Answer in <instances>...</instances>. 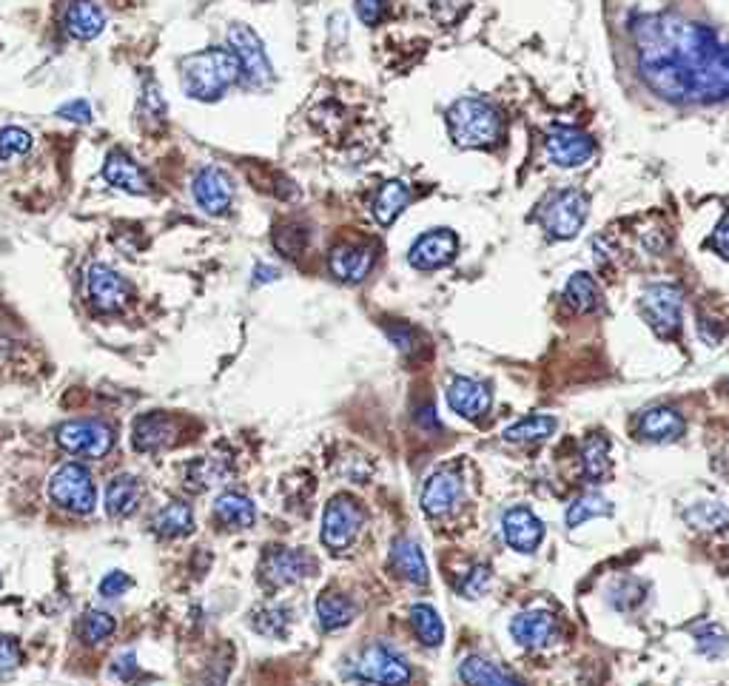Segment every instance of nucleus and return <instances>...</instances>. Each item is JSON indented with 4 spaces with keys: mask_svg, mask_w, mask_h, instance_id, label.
Listing matches in <instances>:
<instances>
[{
    "mask_svg": "<svg viewBox=\"0 0 729 686\" xmlns=\"http://www.w3.org/2000/svg\"><path fill=\"white\" fill-rule=\"evenodd\" d=\"M411 627L425 647H439L445 641V621L430 604H413Z\"/></svg>",
    "mask_w": 729,
    "mask_h": 686,
    "instance_id": "obj_32",
    "label": "nucleus"
},
{
    "mask_svg": "<svg viewBox=\"0 0 729 686\" xmlns=\"http://www.w3.org/2000/svg\"><path fill=\"white\" fill-rule=\"evenodd\" d=\"M151 527L160 538H183L194 530V513L186 501H171L154 516Z\"/></svg>",
    "mask_w": 729,
    "mask_h": 686,
    "instance_id": "obj_29",
    "label": "nucleus"
},
{
    "mask_svg": "<svg viewBox=\"0 0 729 686\" xmlns=\"http://www.w3.org/2000/svg\"><path fill=\"white\" fill-rule=\"evenodd\" d=\"M564 302L576 311V314H590L596 311L601 305V294H599V282L590 277V274H573L567 288H564Z\"/></svg>",
    "mask_w": 729,
    "mask_h": 686,
    "instance_id": "obj_31",
    "label": "nucleus"
},
{
    "mask_svg": "<svg viewBox=\"0 0 729 686\" xmlns=\"http://www.w3.org/2000/svg\"><path fill=\"white\" fill-rule=\"evenodd\" d=\"M448 129L456 146L487 149L502 140L505 120L496 106L479 97H459L448 109Z\"/></svg>",
    "mask_w": 729,
    "mask_h": 686,
    "instance_id": "obj_2",
    "label": "nucleus"
},
{
    "mask_svg": "<svg viewBox=\"0 0 729 686\" xmlns=\"http://www.w3.org/2000/svg\"><path fill=\"white\" fill-rule=\"evenodd\" d=\"M317 618L325 632L345 630L348 624H354L356 604L342 593H322L317 598Z\"/></svg>",
    "mask_w": 729,
    "mask_h": 686,
    "instance_id": "obj_28",
    "label": "nucleus"
},
{
    "mask_svg": "<svg viewBox=\"0 0 729 686\" xmlns=\"http://www.w3.org/2000/svg\"><path fill=\"white\" fill-rule=\"evenodd\" d=\"M710 248L715 254H721L724 260H729V211L715 225V231H712L710 237Z\"/></svg>",
    "mask_w": 729,
    "mask_h": 686,
    "instance_id": "obj_51",
    "label": "nucleus"
},
{
    "mask_svg": "<svg viewBox=\"0 0 729 686\" xmlns=\"http://www.w3.org/2000/svg\"><path fill=\"white\" fill-rule=\"evenodd\" d=\"M57 442L75 456L103 459L114 447V430L100 419H75L57 430Z\"/></svg>",
    "mask_w": 729,
    "mask_h": 686,
    "instance_id": "obj_10",
    "label": "nucleus"
},
{
    "mask_svg": "<svg viewBox=\"0 0 729 686\" xmlns=\"http://www.w3.org/2000/svg\"><path fill=\"white\" fill-rule=\"evenodd\" d=\"M103 177H106L109 186L120 188V191H126L131 197H146V194L154 191L149 171L140 166V163H134L126 151H112V154L106 157Z\"/></svg>",
    "mask_w": 729,
    "mask_h": 686,
    "instance_id": "obj_18",
    "label": "nucleus"
},
{
    "mask_svg": "<svg viewBox=\"0 0 729 686\" xmlns=\"http://www.w3.org/2000/svg\"><path fill=\"white\" fill-rule=\"evenodd\" d=\"M636 430L644 442L664 445V442L681 439L684 430H687V422H684V416L675 408H650L638 416Z\"/></svg>",
    "mask_w": 729,
    "mask_h": 686,
    "instance_id": "obj_21",
    "label": "nucleus"
},
{
    "mask_svg": "<svg viewBox=\"0 0 729 686\" xmlns=\"http://www.w3.org/2000/svg\"><path fill=\"white\" fill-rule=\"evenodd\" d=\"M385 331H388L391 342L396 345V351L413 353L419 348V334L413 331L411 325H405V322H393V325H388Z\"/></svg>",
    "mask_w": 729,
    "mask_h": 686,
    "instance_id": "obj_47",
    "label": "nucleus"
},
{
    "mask_svg": "<svg viewBox=\"0 0 729 686\" xmlns=\"http://www.w3.org/2000/svg\"><path fill=\"white\" fill-rule=\"evenodd\" d=\"M556 427H559V422H556L553 416H527L522 422L507 427L505 439L507 442H513V445L544 442V439H550V436L556 433Z\"/></svg>",
    "mask_w": 729,
    "mask_h": 686,
    "instance_id": "obj_33",
    "label": "nucleus"
},
{
    "mask_svg": "<svg viewBox=\"0 0 729 686\" xmlns=\"http://www.w3.org/2000/svg\"><path fill=\"white\" fill-rule=\"evenodd\" d=\"M23 664V649L15 638H0V678H9Z\"/></svg>",
    "mask_w": 729,
    "mask_h": 686,
    "instance_id": "obj_46",
    "label": "nucleus"
},
{
    "mask_svg": "<svg viewBox=\"0 0 729 686\" xmlns=\"http://www.w3.org/2000/svg\"><path fill=\"white\" fill-rule=\"evenodd\" d=\"M601 516H613V504L604 499L601 493H584L579 499L567 507V524L579 527L584 521L601 519Z\"/></svg>",
    "mask_w": 729,
    "mask_h": 686,
    "instance_id": "obj_37",
    "label": "nucleus"
},
{
    "mask_svg": "<svg viewBox=\"0 0 729 686\" xmlns=\"http://www.w3.org/2000/svg\"><path fill=\"white\" fill-rule=\"evenodd\" d=\"M365 527V510L351 496H334L322 516V544L334 553H345Z\"/></svg>",
    "mask_w": 729,
    "mask_h": 686,
    "instance_id": "obj_7",
    "label": "nucleus"
},
{
    "mask_svg": "<svg viewBox=\"0 0 729 686\" xmlns=\"http://www.w3.org/2000/svg\"><path fill=\"white\" fill-rule=\"evenodd\" d=\"M391 561L393 567H396V573L402 575V578H408L411 584H419V587L428 584V561H425L422 547L413 538H396L393 541Z\"/></svg>",
    "mask_w": 729,
    "mask_h": 686,
    "instance_id": "obj_27",
    "label": "nucleus"
},
{
    "mask_svg": "<svg viewBox=\"0 0 729 686\" xmlns=\"http://www.w3.org/2000/svg\"><path fill=\"white\" fill-rule=\"evenodd\" d=\"M66 32L77 40H94L106 29V15L94 0H75L63 15Z\"/></svg>",
    "mask_w": 729,
    "mask_h": 686,
    "instance_id": "obj_23",
    "label": "nucleus"
},
{
    "mask_svg": "<svg viewBox=\"0 0 729 686\" xmlns=\"http://www.w3.org/2000/svg\"><path fill=\"white\" fill-rule=\"evenodd\" d=\"M692 635H695V647H698L701 655H707V658H721V655H727L729 638L721 627H715V624H701Z\"/></svg>",
    "mask_w": 729,
    "mask_h": 686,
    "instance_id": "obj_40",
    "label": "nucleus"
},
{
    "mask_svg": "<svg viewBox=\"0 0 729 686\" xmlns=\"http://www.w3.org/2000/svg\"><path fill=\"white\" fill-rule=\"evenodd\" d=\"M248 624H251V630L260 632L265 638H285L291 630V612L280 604H268V607L251 612Z\"/></svg>",
    "mask_w": 729,
    "mask_h": 686,
    "instance_id": "obj_34",
    "label": "nucleus"
},
{
    "mask_svg": "<svg viewBox=\"0 0 729 686\" xmlns=\"http://www.w3.org/2000/svg\"><path fill=\"white\" fill-rule=\"evenodd\" d=\"M143 501V482L137 476H114L106 487V513L112 519H129Z\"/></svg>",
    "mask_w": 729,
    "mask_h": 686,
    "instance_id": "obj_24",
    "label": "nucleus"
},
{
    "mask_svg": "<svg viewBox=\"0 0 729 686\" xmlns=\"http://www.w3.org/2000/svg\"><path fill=\"white\" fill-rule=\"evenodd\" d=\"M684 519L690 527H698V530H721L729 524V510L721 501H698V504L687 507Z\"/></svg>",
    "mask_w": 729,
    "mask_h": 686,
    "instance_id": "obj_36",
    "label": "nucleus"
},
{
    "mask_svg": "<svg viewBox=\"0 0 729 686\" xmlns=\"http://www.w3.org/2000/svg\"><path fill=\"white\" fill-rule=\"evenodd\" d=\"M194 203L211 217H223L234 205V183L220 166H203L191 180Z\"/></svg>",
    "mask_w": 729,
    "mask_h": 686,
    "instance_id": "obj_13",
    "label": "nucleus"
},
{
    "mask_svg": "<svg viewBox=\"0 0 729 686\" xmlns=\"http://www.w3.org/2000/svg\"><path fill=\"white\" fill-rule=\"evenodd\" d=\"M354 669L362 681L376 686H408L413 678L411 664L388 644H368L356 658Z\"/></svg>",
    "mask_w": 729,
    "mask_h": 686,
    "instance_id": "obj_8",
    "label": "nucleus"
},
{
    "mask_svg": "<svg viewBox=\"0 0 729 686\" xmlns=\"http://www.w3.org/2000/svg\"><path fill=\"white\" fill-rule=\"evenodd\" d=\"M114 630H117V621L103 610H86L80 615V624H77V635L86 644H103Z\"/></svg>",
    "mask_w": 729,
    "mask_h": 686,
    "instance_id": "obj_38",
    "label": "nucleus"
},
{
    "mask_svg": "<svg viewBox=\"0 0 729 686\" xmlns=\"http://www.w3.org/2000/svg\"><path fill=\"white\" fill-rule=\"evenodd\" d=\"M502 533H505V541L513 550H519V553H536L544 538V524L533 510H527V507H510L505 516H502Z\"/></svg>",
    "mask_w": 729,
    "mask_h": 686,
    "instance_id": "obj_20",
    "label": "nucleus"
},
{
    "mask_svg": "<svg viewBox=\"0 0 729 686\" xmlns=\"http://www.w3.org/2000/svg\"><path fill=\"white\" fill-rule=\"evenodd\" d=\"M448 405L453 413H459L462 419H482L490 405H493V390L482 379L473 376H453L448 385Z\"/></svg>",
    "mask_w": 729,
    "mask_h": 686,
    "instance_id": "obj_15",
    "label": "nucleus"
},
{
    "mask_svg": "<svg viewBox=\"0 0 729 686\" xmlns=\"http://www.w3.org/2000/svg\"><path fill=\"white\" fill-rule=\"evenodd\" d=\"M459 251V237L450 228H433L428 234L416 237L408 251V262L416 271H436L453 262Z\"/></svg>",
    "mask_w": 729,
    "mask_h": 686,
    "instance_id": "obj_14",
    "label": "nucleus"
},
{
    "mask_svg": "<svg viewBox=\"0 0 729 686\" xmlns=\"http://www.w3.org/2000/svg\"><path fill=\"white\" fill-rule=\"evenodd\" d=\"M388 9H391V0H356V15H359V20L365 26L382 23L385 15H388Z\"/></svg>",
    "mask_w": 729,
    "mask_h": 686,
    "instance_id": "obj_48",
    "label": "nucleus"
},
{
    "mask_svg": "<svg viewBox=\"0 0 729 686\" xmlns=\"http://www.w3.org/2000/svg\"><path fill=\"white\" fill-rule=\"evenodd\" d=\"M240 80V63L231 49L211 46L180 60V86L194 100H220Z\"/></svg>",
    "mask_w": 729,
    "mask_h": 686,
    "instance_id": "obj_1",
    "label": "nucleus"
},
{
    "mask_svg": "<svg viewBox=\"0 0 729 686\" xmlns=\"http://www.w3.org/2000/svg\"><path fill=\"white\" fill-rule=\"evenodd\" d=\"M277 277H280V271L271 268V265H260V268H257V282H274Z\"/></svg>",
    "mask_w": 729,
    "mask_h": 686,
    "instance_id": "obj_53",
    "label": "nucleus"
},
{
    "mask_svg": "<svg viewBox=\"0 0 729 686\" xmlns=\"http://www.w3.org/2000/svg\"><path fill=\"white\" fill-rule=\"evenodd\" d=\"M86 297L89 305L100 314H117L131 302V285L123 274H117L114 268L94 262L86 271Z\"/></svg>",
    "mask_w": 729,
    "mask_h": 686,
    "instance_id": "obj_9",
    "label": "nucleus"
},
{
    "mask_svg": "<svg viewBox=\"0 0 729 686\" xmlns=\"http://www.w3.org/2000/svg\"><path fill=\"white\" fill-rule=\"evenodd\" d=\"M228 46H231V52L237 57V63H240V75H243L248 86L262 89V86H268L274 80V66L268 60V52L262 46L260 35L251 26L231 23L228 26Z\"/></svg>",
    "mask_w": 729,
    "mask_h": 686,
    "instance_id": "obj_6",
    "label": "nucleus"
},
{
    "mask_svg": "<svg viewBox=\"0 0 729 686\" xmlns=\"http://www.w3.org/2000/svg\"><path fill=\"white\" fill-rule=\"evenodd\" d=\"M547 160L559 168H579L596 157V143L587 131L576 126H553L544 140Z\"/></svg>",
    "mask_w": 729,
    "mask_h": 686,
    "instance_id": "obj_11",
    "label": "nucleus"
},
{
    "mask_svg": "<svg viewBox=\"0 0 729 686\" xmlns=\"http://www.w3.org/2000/svg\"><path fill=\"white\" fill-rule=\"evenodd\" d=\"M32 151V134L20 126H6L0 129V163L20 160Z\"/></svg>",
    "mask_w": 729,
    "mask_h": 686,
    "instance_id": "obj_39",
    "label": "nucleus"
},
{
    "mask_svg": "<svg viewBox=\"0 0 729 686\" xmlns=\"http://www.w3.org/2000/svg\"><path fill=\"white\" fill-rule=\"evenodd\" d=\"M143 114L154 120V123H163V117H166V100H163V89L146 77V83H143Z\"/></svg>",
    "mask_w": 729,
    "mask_h": 686,
    "instance_id": "obj_43",
    "label": "nucleus"
},
{
    "mask_svg": "<svg viewBox=\"0 0 729 686\" xmlns=\"http://www.w3.org/2000/svg\"><path fill=\"white\" fill-rule=\"evenodd\" d=\"M644 584L636 581V578H627V581H621L618 587H613V593H610V601H613V607L616 610H633L636 604L644 601Z\"/></svg>",
    "mask_w": 729,
    "mask_h": 686,
    "instance_id": "obj_42",
    "label": "nucleus"
},
{
    "mask_svg": "<svg viewBox=\"0 0 729 686\" xmlns=\"http://www.w3.org/2000/svg\"><path fill=\"white\" fill-rule=\"evenodd\" d=\"M413 200V191L408 183L402 180H388L382 183L379 191L374 194V203H371V214L379 225H391Z\"/></svg>",
    "mask_w": 729,
    "mask_h": 686,
    "instance_id": "obj_26",
    "label": "nucleus"
},
{
    "mask_svg": "<svg viewBox=\"0 0 729 686\" xmlns=\"http://www.w3.org/2000/svg\"><path fill=\"white\" fill-rule=\"evenodd\" d=\"M274 245H277L280 254L297 260L302 251H305V245H308V231L300 228V225H280L274 231Z\"/></svg>",
    "mask_w": 729,
    "mask_h": 686,
    "instance_id": "obj_41",
    "label": "nucleus"
},
{
    "mask_svg": "<svg viewBox=\"0 0 729 686\" xmlns=\"http://www.w3.org/2000/svg\"><path fill=\"white\" fill-rule=\"evenodd\" d=\"M587 214H590V197L579 188H564V191H553L539 205L536 217L553 240H573L587 223Z\"/></svg>",
    "mask_w": 729,
    "mask_h": 686,
    "instance_id": "obj_3",
    "label": "nucleus"
},
{
    "mask_svg": "<svg viewBox=\"0 0 729 686\" xmlns=\"http://www.w3.org/2000/svg\"><path fill=\"white\" fill-rule=\"evenodd\" d=\"M131 587H134V578L123 573V570H114V573H109L100 581V595L103 598H120L123 593H129Z\"/></svg>",
    "mask_w": 729,
    "mask_h": 686,
    "instance_id": "obj_49",
    "label": "nucleus"
},
{
    "mask_svg": "<svg viewBox=\"0 0 729 686\" xmlns=\"http://www.w3.org/2000/svg\"><path fill=\"white\" fill-rule=\"evenodd\" d=\"M220 476H223V467H217L214 459H197L188 464V482L194 487H211V484H217Z\"/></svg>",
    "mask_w": 729,
    "mask_h": 686,
    "instance_id": "obj_44",
    "label": "nucleus"
},
{
    "mask_svg": "<svg viewBox=\"0 0 729 686\" xmlns=\"http://www.w3.org/2000/svg\"><path fill=\"white\" fill-rule=\"evenodd\" d=\"M376 251L368 242H342L331 251L328 268L339 282H362L374 271Z\"/></svg>",
    "mask_w": 729,
    "mask_h": 686,
    "instance_id": "obj_16",
    "label": "nucleus"
},
{
    "mask_svg": "<svg viewBox=\"0 0 729 686\" xmlns=\"http://www.w3.org/2000/svg\"><path fill=\"white\" fill-rule=\"evenodd\" d=\"M317 570V561L302 553V550H288V547H274L268 550L262 558V581L274 590L280 587H291V584H300L308 575Z\"/></svg>",
    "mask_w": 729,
    "mask_h": 686,
    "instance_id": "obj_12",
    "label": "nucleus"
},
{
    "mask_svg": "<svg viewBox=\"0 0 729 686\" xmlns=\"http://www.w3.org/2000/svg\"><path fill=\"white\" fill-rule=\"evenodd\" d=\"M214 513L217 519L228 524V527H237V530H245L257 521V507L254 501L243 496V493H223L220 499L214 501Z\"/></svg>",
    "mask_w": 729,
    "mask_h": 686,
    "instance_id": "obj_30",
    "label": "nucleus"
},
{
    "mask_svg": "<svg viewBox=\"0 0 729 686\" xmlns=\"http://www.w3.org/2000/svg\"><path fill=\"white\" fill-rule=\"evenodd\" d=\"M49 496L57 507L75 513V516H89L97 507V484L92 479V470L80 462L60 464L49 482Z\"/></svg>",
    "mask_w": 729,
    "mask_h": 686,
    "instance_id": "obj_4",
    "label": "nucleus"
},
{
    "mask_svg": "<svg viewBox=\"0 0 729 686\" xmlns=\"http://www.w3.org/2000/svg\"><path fill=\"white\" fill-rule=\"evenodd\" d=\"M462 499V479L453 470H436L425 482L422 490V510L430 519H442L456 510V504Z\"/></svg>",
    "mask_w": 729,
    "mask_h": 686,
    "instance_id": "obj_19",
    "label": "nucleus"
},
{
    "mask_svg": "<svg viewBox=\"0 0 729 686\" xmlns=\"http://www.w3.org/2000/svg\"><path fill=\"white\" fill-rule=\"evenodd\" d=\"M459 681L465 686H524L522 678L510 675L507 669L482 655H470L459 664Z\"/></svg>",
    "mask_w": 729,
    "mask_h": 686,
    "instance_id": "obj_25",
    "label": "nucleus"
},
{
    "mask_svg": "<svg viewBox=\"0 0 729 686\" xmlns=\"http://www.w3.org/2000/svg\"><path fill=\"white\" fill-rule=\"evenodd\" d=\"M581 470L590 482H599L610 473V445L607 439L601 436H593L587 439V445L581 450Z\"/></svg>",
    "mask_w": 729,
    "mask_h": 686,
    "instance_id": "obj_35",
    "label": "nucleus"
},
{
    "mask_svg": "<svg viewBox=\"0 0 729 686\" xmlns=\"http://www.w3.org/2000/svg\"><path fill=\"white\" fill-rule=\"evenodd\" d=\"M57 117H63V120H69V123H92L94 109L89 100H69L66 106L57 109Z\"/></svg>",
    "mask_w": 729,
    "mask_h": 686,
    "instance_id": "obj_50",
    "label": "nucleus"
},
{
    "mask_svg": "<svg viewBox=\"0 0 729 686\" xmlns=\"http://www.w3.org/2000/svg\"><path fill=\"white\" fill-rule=\"evenodd\" d=\"M487 587H490V570H487L485 564H476L462 578L459 593L465 595V598H479V595H485Z\"/></svg>",
    "mask_w": 729,
    "mask_h": 686,
    "instance_id": "obj_45",
    "label": "nucleus"
},
{
    "mask_svg": "<svg viewBox=\"0 0 729 686\" xmlns=\"http://www.w3.org/2000/svg\"><path fill=\"white\" fill-rule=\"evenodd\" d=\"M641 316L661 339H673L681 334V319H684V294L678 285L670 282H655L644 288L641 294Z\"/></svg>",
    "mask_w": 729,
    "mask_h": 686,
    "instance_id": "obj_5",
    "label": "nucleus"
},
{
    "mask_svg": "<svg viewBox=\"0 0 729 686\" xmlns=\"http://www.w3.org/2000/svg\"><path fill=\"white\" fill-rule=\"evenodd\" d=\"M177 442V422L171 419L169 413H143L140 419H134L131 427V445L140 453H157V450H166Z\"/></svg>",
    "mask_w": 729,
    "mask_h": 686,
    "instance_id": "obj_17",
    "label": "nucleus"
},
{
    "mask_svg": "<svg viewBox=\"0 0 729 686\" xmlns=\"http://www.w3.org/2000/svg\"><path fill=\"white\" fill-rule=\"evenodd\" d=\"M137 672V661H134V655H123L117 664H114V675H120V678H129Z\"/></svg>",
    "mask_w": 729,
    "mask_h": 686,
    "instance_id": "obj_52",
    "label": "nucleus"
},
{
    "mask_svg": "<svg viewBox=\"0 0 729 686\" xmlns=\"http://www.w3.org/2000/svg\"><path fill=\"white\" fill-rule=\"evenodd\" d=\"M510 635L527 649H542L556 638V618L547 610H530L513 618Z\"/></svg>",
    "mask_w": 729,
    "mask_h": 686,
    "instance_id": "obj_22",
    "label": "nucleus"
}]
</instances>
